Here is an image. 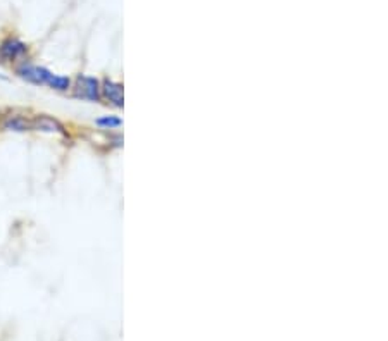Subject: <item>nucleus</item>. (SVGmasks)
<instances>
[{"label":"nucleus","mask_w":388,"mask_h":341,"mask_svg":"<svg viewBox=\"0 0 388 341\" xmlns=\"http://www.w3.org/2000/svg\"><path fill=\"white\" fill-rule=\"evenodd\" d=\"M71 94L74 99L87 100V102H101V82L92 76L79 74L73 82Z\"/></svg>","instance_id":"7ed1b4c3"},{"label":"nucleus","mask_w":388,"mask_h":341,"mask_svg":"<svg viewBox=\"0 0 388 341\" xmlns=\"http://www.w3.org/2000/svg\"><path fill=\"white\" fill-rule=\"evenodd\" d=\"M95 124L104 128V130H107V128H109V130H113V128L121 126V119L114 118V116H104V118L95 119Z\"/></svg>","instance_id":"0eeeda50"},{"label":"nucleus","mask_w":388,"mask_h":341,"mask_svg":"<svg viewBox=\"0 0 388 341\" xmlns=\"http://www.w3.org/2000/svg\"><path fill=\"white\" fill-rule=\"evenodd\" d=\"M14 74L30 85L47 86L50 90L59 91V94H67L73 86V79L70 76L52 73L49 67L31 62L30 59L14 66Z\"/></svg>","instance_id":"f257e3e1"},{"label":"nucleus","mask_w":388,"mask_h":341,"mask_svg":"<svg viewBox=\"0 0 388 341\" xmlns=\"http://www.w3.org/2000/svg\"><path fill=\"white\" fill-rule=\"evenodd\" d=\"M31 131L64 136V138L67 136V128L57 118L49 114H33V118H31Z\"/></svg>","instance_id":"39448f33"},{"label":"nucleus","mask_w":388,"mask_h":341,"mask_svg":"<svg viewBox=\"0 0 388 341\" xmlns=\"http://www.w3.org/2000/svg\"><path fill=\"white\" fill-rule=\"evenodd\" d=\"M31 118H33V114H28V112L23 111L2 112V114H0V131H9V133H30Z\"/></svg>","instance_id":"20e7f679"},{"label":"nucleus","mask_w":388,"mask_h":341,"mask_svg":"<svg viewBox=\"0 0 388 341\" xmlns=\"http://www.w3.org/2000/svg\"><path fill=\"white\" fill-rule=\"evenodd\" d=\"M30 45L18 37H6L0 40V64L4 66H18L23 61H28Z\"/></svg>","instance_id":"f03ea898"},{"label":"nucleus","mask_w":388,"mask_h":341,"mask_svg":"<svg viewBox=\"0 0 388 341\" xmlns=\"http://www.w3.org/2000/svg\"><path fill=\"white\" fill-rule=\"evenodd\" d=\"M101 97L111 106L123 107V85L106 79V82L101 83Z\"/></svg>","instance_id":"423d86ee"}]
</instances>
